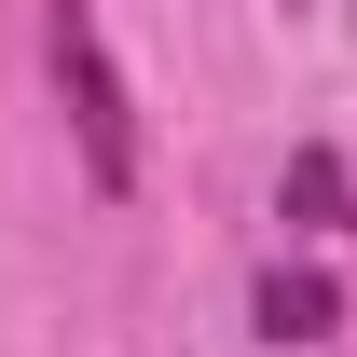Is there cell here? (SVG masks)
Masks as SVG:
<instances>
[{
  "mask_svg": "<svg viewBox=\"0 0 357 357\" xmlns=\"http://www.w3.org/2000/svg\"><path fill=\"white\" fill-rule=\"evenodd\" d=\"M55 96H69L83 178H96V192H137V110H124V69H110V42H96L83 0H55Z\"/></svg>",
  "mask_w": 357,
  "mask_h": 357,
  "instance_id": "6da1fadb",
  "label": "cell"
},
{
  "mask_svg": "<svg viewBox=\"0 0 357 357\" xmlns=\"http://www.w3.org/2000/svg\"><path fill=\"white\" fill-rule=\"evenodd\" d=\"M330 316H344V289H330V275H289V261L261 275V330H275V344H316Z\"/></svg>",
  "mask_w": 357,
  "mask_h": 357,
  "instance_id": "7a4b0ae2",
  "label": "cell"
},
{
  "mask_svg": "<svg viewBox=\"0 0 357 357\" xmlns=\"http://www.w3.org/2000/svg\"><path fill=\"white\" fill-rule=\"evenodd\" d=\"M289 206H303V220H344V165H330V151H289Z\"/></svg>",
  "mask_w": 357,
  "mask_h": 357,
  "instance_id": "3957f363",
  "label": "cell"
}]
</instances>
